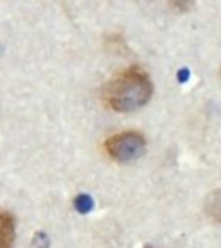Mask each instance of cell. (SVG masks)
Here are the masks:
<instances>
[{"instance_id": "cell-2", "label": "cell", "mask_w": 221, "mask_h": 248, "mask_svg": "<svg viewBox=\"0 0 221 248\" xmlns=\"http://www.w3.org/2000/svg\"><path fill=\"white\" fill-rule=\"evenodd\" d=\"M105 151L116 162H132L142 156L146 150V140L140 132L123 131L106 139Z\"/></svg>"}, {"instance_id": "cell-1", "label": "cell", "mask_w": 221, "mask_h": 248, "mask_svg": "<svg viewBox=\"0 0 221 248\" xmlns=\"http://www.w3.org/2000/svg\"><path fill=\"white\" fill-rule=\"evenodd\" d=\"M151 94L150 77L139 66H131L115 74L102 91L104 102L116 112L139 110L150 101Z\"/></svg>"}, {"instance_id": "cell-4", "label": "cell", "mask_w": 221, "mask_h": 248, "mask_svg": "<svg viewBox=\"0 0 221 248\" xmlns=\"http://www.w3.org/2000/svg\"><path fill=\"white\" fill-rule=\"evenodd\" d=\"M205 211L211 218L221 222V189L209 194L205 201Z\"/></svg>"}, {"instance_id": "cell-6", "label": "cell", "mask_w": 221, "mask_h": 248, "mask_svg": "<svg viewBox=\"0 0 221 248\" xmlns=\"http://www.w3.org/2000/svg\"><path fill=\"white\" fill-rule=\"evenodd\" d=\"M49 244V240H48V236L43 232H39L38 235H35L34 238V246L35 248H47Z\"/></svg>"}, {"instance_id": "cell-3", "label": "cell", "mask_w": 221, "mask_h": 248, "mask_svg": "<svg viewBox=\"0 0 221 248\" xmlns=\"http://www.w3.org/2000/svg\"><path fill=\"white\" fill-rule=\"evenodd\" d=\"M16 240V222L11 213L0 209V248H12Z\"/></svg>"}, {"instance_id": "cell-5", "label": "cell", "mask_w": 221, "mask_h": 248, "mask_svg": "<svg viewBox=\"0 0 221 248\" xmlns=\"http://www.w3.org/2000/svg\"><path fill=\"white\" fill-rule=\"evenodd\" d=\"M74 205H75V209L78 212L84 215V213H88L89 211H92L93 201L88 194H79L74 201Z\"/></svg>"}]
</instances>
